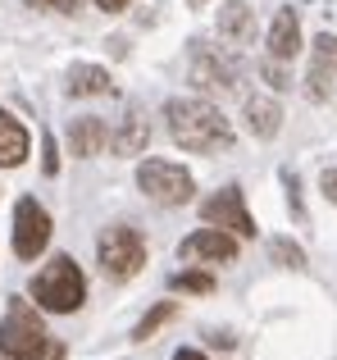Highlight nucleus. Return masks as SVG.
<instances>
[{"label": "nucleus", "mask_w": 337, "mask_h": 360, "mask_svg": "<svg viewBox=\"0 0 337 360\" xmlns=\"http://www.w3.org/2000/svg\"><path fill=\"white\" fill-rule=\"evenodd\" d=\"M164 119H168V137L192 155H214V150L232 146V123L201 96H173L164 105Z\"/></svg>", "instance_id": "obj_1"}, {"label": "nucleus", "mask_w": 337, "mask_h": 360, "mask_svg": "<svg viewBox=\"0 0 337 360\" xmlns=\"http://www.w3.org/2000/svg\"><path fill=\"white\" fill-rule=\"evenodd\" d=\"M46 352H51V333H46L37 306L23 297H9L5 319H0V356L5 360H46Z\"/></svg>", "instance_id": "obj_2"}, {"label": "nucleus", "mask_w": 337, "mask_h": 360, "mask_svg": "<svg viewBox=\"0 0 337 360\" xmlns=\"http://www.w3.org/2000/svg\"><path fill=\"white\" fill-rule=\"evenodd\" d=\"M32 297H37V306L51 310V315H73V310L87 301V278H82V269L73 264V255H55V260L37 274Z\"/></svg>", "instance_id": "obj_3"}, {"label": "nucleus", "mask_w": 337, "mask_h": 360, "mask_svg": "<svg viewBox=\"0 0 337 360\" xmlns=\"http://www.w3.org/2000/svg\"><path fill=\"white\" fill-rule=\"evenodd\" d=\"M96 260H100V269H105V278L128 283V278H137L142 264H146V238L137 229H128V224H114V229L100 233Z\"/></svg>", "instance_id": "obj_4"}, {"label": "nucleus", "mask_w": 337, "mask_h": 360, "mask_svg": "<svg viewBox=\"0 0 337 360\" xmlns=\"http://www.w3.org/2000/svg\"><path fill=\"white\" fill-rule=\"evenodd\" d=\"M137 187L155 205H187L196 192V178L183 165H173V160H142L137 165Z\"/></svg>", "instance_id": "obj_5"}, {"label": "nucleus", "mask_w": 337, "mask_h": 360, "mask_svg": "<svg viewBox=\"0 0 337 360\" xmlns=\"http://www.w3.org/2000/svg\"><path fill=\"white\" fill-rule=\"evenodd\" d=\"M46 246H51V214L32 196H23L14 205V255L18 260H37Z\"/></svg>", "instance_id": "obj_6"}, {"label": "nucleus", "mask_w": 337, "mask_h": 360, "mask_svg": "<svg viewBox=\"0 0 337 360\" xmlns=\"http://www.w3.org/2000/svg\"><path fill=\"white\" fill-rule=\"evenodd\" d=\"M201 214H205V224H210V229L237 233V238H256V219L246 214L242 187H223V192L205 196V201H201Z\"/></svg>", "instance_id": "obj_7"}, {"label": "nucleus", "mask_w": 337, "mask_h": 360, "mask_svg": "<svg viewBox=\"0 0 337 360\" xmlns=\"http://www.w3.org/2000/svg\"><path fill=\"white\" fill-rule=\"evenodd\" d=\"M178 255H183V260H210V264L237 260V238L223 233V229H201V233H192V238L178 246Z\"/></svg>", "instance_id": "obj_8"}, {"label": "nucleus", "mask_w": 337, "mask_h": 360, "mask_svg": "<svg viewBox=\"0 0 337 360\" xmlns=\"http://www.w3.org/2000/svg\"><path fill=\"white\" fill-rule=\"evenodd\" d=\"M69 146H73V155H78V160L100 155V150L110 146V128H105V119H96V115L78 119V123L69 128Z\"/></svg>", "instance_id": "obj_9"}, {"label": "nucleus", "mask_w": 337, "mask_h": 360, "mask_svg": "<svg viewBox=\"0 0 337 360\" xmlns=\"http://www.w3.org/2000/svg\"><path fill=\"white\" fill-rule=\"evenodd\" d=\"M27 150H32V137H27V128H23L14 115H5V110H0V169L23 165Z\"/></svg>", "instance_id": "obj_10"}, {"label": "nucleus", "mask_w": 337, "mask_h": 360, "mask_svg": "<svg viewBox=\"0 0 337 360\" xmlns=\"http://www.w3.org/2000/svg\"><path fill=\"white\" fill-rule=\"evenodd\" d=\"M242 115H246V128L256 132L260 141L278 137V128H283V110H278V101H269V96H246Z\"/></svg>", "instance_id": "obj_11"}, {"label": "nucleus", "mask_w": 337, "mask_h": 360, "mask_svg": "<svg viewBox=\"0 0 337 360\" xmlns=\"http://www.w3.org/2000/svg\"><path fill=\"white\" fill-rule=\"evenodd\" d=\"M296 51H301V23H296L292 9H283V14L269 23V55H274V60H292Z\"/></svg>", "instance_id": "obj_12"}, {"label": "nucleus", "mask_w": 337, "mask_h": 360, "mask_svg": "<svg viewBox=\"0 0 337 360\" xmlns=\"http://www.w3.org/2000/svg\"><path fill=\"white\" fill-rule=\"evenodd\" d=\"M114 91V78L100 64H73L69 69V96H110Z\"/></svg>", "instance_id": "obj_13"}, {"label": "nucleus", "mask_w": 337, "mask_h": 360, "mask_svg": "<svg viewBox=\"0 0 337 360\" xmlns=\"http://www.w3.org/2000/svg\"><path fill=\"white\" fill-rule=\"evenodd\" d=\"M232 78H237V69H232L228 60L196 51V64H192V82H196V87H219V91H228Z\"/></svg>", "instance_id": "obj_14"}, {"label": "nucleus", "mask_w": 337, "mask_h": 360, "mask_svg": "<svg viewBox=\"0 0 337 360\" xmlns=\"http://www.w3.org/2000/svg\"><path fill=\"white\" fill-rule=\"evenodd\" d=\"M146 141H151V128H146V119L133 110V115H124V128L110 137V146H114L119 155H142Z\"/></svg>", "instance_id": "obj_15"}, {"label": "nucleus", "mask_w": 337, "mask_h": 360, "mask_svg": "<svg viewBox=\"0 0 337 360\" xmlns=\"http://www.w3.org/2000/svg\"><path fill=\"white\" fill-rule=\"evenodd\" d=\"M246 27H251L246 0H228V5L219 9V32H223V37H246Z\"/></svg>", "instance_id": "obj_16"}, {"label": "nucleus", "mask_w": 337, "mask_h": 360, "mask_svg": "<svg viewBox=\"0 0 337 360\" xmlns=\"http://www.w3.org/2000/svg\"><path fill=\"white\" fill-rule=\"evenodd\" d=\"M333 82H337V73L329 69V64L315 60V64H310V78H305V91H310V101H329L333 91H337Z\"/></svg>", "instance_id": "obj_17"}, {"label": "nucleus", "mask_w": 337, "mask_h": 360, "mask_svg": "<svg viewBox=\"0 0 337 360\" xmlns=\"http://www.w3.org/2000/svg\"><path fill=\"white\" fill-rule=\"evenodd\" d=\"M269 255H274L278 264H287V269H305V251L296 242H287V238H274V242H269Z\"/></svg>", "instance_id": "obj_18"}, {"label": "nucleus", "mask_w": 337, "mask_h": 360, "mask_svg": "<svg viewBox=\"0 0 337 360\" xmlns=\"http://www.w3.org/2000/svg\"><path fill=\"white\" fill-rule=\"evenodd\" d=\"M173 315H178V306H173V301H160V306H155L151 315H146L142 324L133 328V338H142V342H146V338H151V333H155V328H160V324H168V319H173Z\"/></svg>", "instance_id": "obj_19"}, {"label": "nucleus", "mask_w": 337, "mask_h": 360, "mask_svg": "<svg viewBox=\"0 0 337 360\" xmlns=\"http://www.w3.org/2000/svg\"><path fill=\"white\" fill-rule=\"evenodd\" d=\"M168 283H173L178 292H210V288H214V278H210L205 269H187V274H173Z\"/></svg>", "instance_id": "obj_20"}, {"label": "nucleus", "mask_w": 337, "mask_h": 360, "mask_svg": "<svg viewBox=\"0 0 337 360\" xmlns=\"http://www.w3.org/2000/svg\"><path fill=\"white\" fill-rule=\"evenodd\" d=\"M315 60H319V64H329V69L337 73V37H329V32H319V37H315Z\"/></svg>", "instance_id": "obj_21"}, {"label": "nucleus", "mask_w": 337, "mask_h": 360, "mask_svg": "<svg viewBox=\"0 0 337 360\" xmlns=\"http://www.w3.org/2000/svg\"><path fill=\"white\" fill-rule=\"evenodd\" d=\"M260 73H265V78H269V87H278V91H287V87H292V73L283 69V60H265V69H260Z\"/></svg>", "instance_id": "obj_22"}, {"label": "nucleus", "mask_w": 337, "mask_h": 360, "mask_svg": "<svg viewBox=\"0 0 337 360\" xmlns=\"http://www.w3.org/2000/svg\"><path fill=\"white\" fill-rule=\"evenodd\" d=\"M23 5H32V9H55V14H73L82 0H23Z\"/></svg>", "instance_id": "obj_23"}, {"label": "nucleus", "mask_w": 337, "mask_h": 360, "mask_svg": "<svg viewBox=\"0 0 337 360\" xmlns=\"http://www.w3.org/2000/svg\"><path fill=\"white\" fill-rule=\"evenodd\" d=\"M319 187H324V196H329V201L337 205V174H333V169H324V178H319Z\"/></svg>", "instance_id": "obj_24"}, {"label": "nucleus", "mask_w": 337, "mask_h": 360, "mask_svg": "<svg viewBox=\"0 0 337 360\" xmlns=\"http://www.w3.org/2000/svg\"><path fill=\"white\" fill-rule=\"evenodd\" d=\"M96 9H105V14H119V9H128V0H96Z\"/></svg>", "instance_id": "obj_25"}, {"label": "nucleus", "mask_w": 337, "mask_h": 360, "mask_svg": "<svg viewBox=\"0 0 337 360\" xmlns=\"http://www.w3.org/2000/svg\"><path fill=\"white\" fill-rule=\"evenodd\" d=\"M60 169V160H55V141H46V174H55Z\"/></svg>", "instance_id": "obj_26"}, {"label": "nucleus", "mask_w": 337, "mask_h": 360, "mask_svg": "<svg viewBox=\"0 0 337 360\" xmlns=\"http://www.w3.org/2000/svg\"><path fill=\"white\" fill-rule=\"evenodd\" d=\"M173 360H205V356H201V352H192V347H178Z\"/></svg>", "instance_id": "obj_27"}, {"label": "nucleus", "mask_w": 337, "mask_h": 360, "mask_svg": "<svg viewBox=\"0 0 337 360\" xmlns=\"http://www.w3.org/2000/svg\"><path fill=\"white\" fill-rule=\"evenodd\" d=\"M51 360H64V347H55V352H51Z\"/></svg>", "instance_id": "obj_28"}, {"label": "nucleus", "mask_w": 337, "mask_h": 360, "mask_svg": "<svg viewBox=\"0 0 337 360\" xmlns=\"http://www.w3.org/2000/svg\"><path fill=\"white\" fill-rule=\"evenodd\" d=\"M192 5H196V9H201V5H205V0H192Z\"/></svg>", "instance_id": "obj_29"}]
</instances>
